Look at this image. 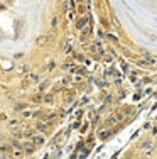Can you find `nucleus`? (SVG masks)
I'll return each instance as SVG.
<instances>
[{
    "mask_svg": "<svg viewBox=\"0 0 157 159\" xmlns=\"http://www.w3.org/2000/svg\"><path fill=\"white\" fill-rule=\"evenodd\" d=\"M123 120V113L122 112H115V113H112L110 117L107 119V127H113V125H117V124H120Z\"/></svg>",
    "mask_w": 157,
    "mask_h": 159,
    "instance_id": "obj_1",
    "label": "nucleus"
},
{
    "mask_svg": "<svg viewBox=\"0 0 157 159\" xmlns=\"http://www.w3.org/2000/svg\"><path fill=\"white\" fill-rule=\"evenodd\" d=\"M52 39H54V36L49 32V34H44V36H41L39 39H37V44H39V46H46V44L52 42Z\"/></svg>",
    "mask_w": 157,
    "mask_h": 159,
    "instance_id": "obj_2",
    "label": "nucleus"
},
{
    "mask_svg": "<svg viewBox=\"0 0 157 159\" xmlns=\"http://www.w3.org/2000/svg\"><path fill=\"white\" fill-rule=\"evenodd\" d=\"M91 53H95L96 56H103V54H105V51L101 48V42H100V41H96V42L91 46Z\"/></svg>",
    "mask_w": 157,
    "mask_h": 159,
    "instance_id": "obj_3",
    "label": "nucleus"
},
{
    "mask_svg": "<svg viewBox=\"0 0 157 159\" xmlns=\"http://www.w3.org/2000/svg\"><path fill=\"white\" fill-rule=\"evenodd\" d=\"M90 34H91V27H90V26H85V27L81 29V36H79V39L86 41L90 37Z\"/></svg>",
    "mask_w": 157,
    "mask_h": 159,
    "instance_id": "obj_4",
    "label": "nucleus"
},
{
    "mask_svg": "<svg viewBox=\"0 0 157 159\" xmlns=\"http://www.w3.org/2000/svg\"><path fill=\"white\" fill-rule=\"evenodd\" d=\"M29 137L32 139V144H34V146H42V144H44V137L39 135V134H36V135H29Z\"/></svg>",
    "mask_w": 157,
    "mask_h": 159,
    "instance_id": "obj_5",
    "label": "nucleus"
},
{
    "mask_svg": "<svg viewBox=\"0 0 157 159\" xmlns=\"http://www.w3.org/2000/svg\"><path fill=\"white\" fill-rule=\"evenodd\" d=\"M85 26H88V17H81V19L76 20V29H83Z\"/></svg>",
    "mask_w": 157,
    "mask_h": 159,
    "instance_id": "obj_6",
    "label": "nucleus"
},
{
    "mask_svg": "<svg viewBox=\"0 0 157 159\" xmlns=\"http://www.w3.org/2000/svg\"><path fill=\"white\" fill-rule=\"evenodd\" d=\"M37 81H39V76L34 75V73H29L27 78H25V83H37Z\"/></svg>",
    "mask_w": 157,
    "mask_h": 159,
    "instance_id": "obj_7",
    "label": "nucleus"
},
{
    "mask_svg": "<svg viewBox=\"0 0 157 159\" xmlns=\"http://www.w3.org/2000/svg\"><path fill=\"white\" fill-rule=\"evenodd\" d=\"M110 134H112V132H110L108 127H107V129H101L98 132V137H100V139H107V137H110Z\"/></svg>",
    "mask_w": 157,
    "mask_h": 159,
    "instance_id": "obj_8",
    "label": "nucleus"
},
{
    "mask_svg": "<svg viewBox=\"0 0 157 159\" xmlns=\"http://www.w3.org/2000/svg\"><path fill=\"white\" fill-rule=\"evenodd\" d=\"M34 149H36V146H34L32 142H27V144H24V151H25V152H34Z\"/></svg>",
    "mask_w": 157,
    "mask_h": 159,
    "instance_id": "obj_9",
    "label": "nucleus"
},
{
    "mask_svg": "<svg viewBox=\"0 0 157 159\" xmlns=\"http://www.w3.org/2000/svg\"><path fill=\"white\" fill-rule=\"evenodd\" d=\"M64 9L66 10H73L74 9V0H68V2L64 3Z\"/></svg>",
    "mask_w": 157,
    "mask_h": 159,
    "instance_id": "obj_10",
    "label": "nucleus"
},
{
    "mask_svg": "<svg viewBox=\"0 0 157 159\" xmlns=\"http://www.w3.org/2000/svg\"><path fill=\"white\" fill-rule=\"evenodd\" d=\"M145 59H147V63H150V64H156V58H154L152 54H149V53H145Z\"/></svg>",
    "mask_w": 157,
    "mask_h": 159,
    "instance_id": "obj_11",
    "label": "nucleus"
},
{
    "mask_svg": "<svg viewBox=\"0 0 157 159\" xmlns=\"http://www.w3.org/2000/svg\"><path fill=\"white\" fill-rule=\"evenodd\" d=\"M9 127L12 130H17L19 129V122H17V120H12V122H9Z\"/></svg>",
    "mask_w": 157,
    "mask_h": 159,
    "instance_id": "obj_12",
    "label": "nucleus"
},
{
    "mask_svg": "<svg viewBox=\"0 0 157 159\" xmlns=\"http://www.w3.org/2000/svg\"><path fill=\"white\" fill-rule=\"evenodd\" d=\"M66 19H69V20L74 19V10H66Z\"/></svg>",
    "mask_w": 157,
    "mask_h": 159,
    "instance_id": "obj_13",
    "label": "nucleus"
},
{
    "mask_svg": "<svg viewBox=\"0 0 157 159\" xmlns=\"http://www.w3.org/2000/svg\"><path fill=\"white\" fill-rule=\"evenodd\" d=\"M22 115H24L25 119H29V117H34V112H27V110H25V112H22Z\"/></svg>",
    "mask_w": 157,
    "mask_h": 159,
    "instance_id": "obj_14",
    "label": "nucleus"
},
{
    "mask_svg": "<svg viewBox=\"0 0 157 159\" xmlns=\"http://www.w3.org/2000/svg\"><path fill=\"white\" fill-rule=\"evenodd\" d=\"M37 129L42 130V132H46V130H48V127H46V125H42V124H37Z\"/></svg>",
    "mask_w": 157,
    "mask_h": 159,
    "instance_id": "obj_15",
    "label": "nucleus"
},
{
    "mask_svg": "<svg viewBox=\"0 0 157 159\" xmlns=\"http://www.w3.org/2000/svg\"><path fill=\"white\" fill-rule=\"evenodd\" d=\"M44 102L51 103V102H52V95H46V97H44Z\"/></svg>",
    "mask_w": 157,
    "mask_h": 159,
    "instance_id": "obj_16",
    "label": "nucleus"
},
{
    "mask_svg": "<svg viewBox=\"0 0 157 159\" xmlns=\"http://www.w3.org/2000/svg\"><path fill=\"white\" fill-rule=\"evenodd\" d=\"M147 149H152V144H149V142H145V144H144V151L147 152Z\"/></svg>",
    "mask_w": 157,
    "mask_h": 159,
    "instance_id": "obj_17",
    "label": "nucleus"
},
{
    "mask_svg": "<svg viewBox=\"0 0 157 159\" xmlns=\"http://www.w3.org/2000/svg\"><path fill=\"white\" fill-rule=\"evenodd\" d=\"M71 49H73V48H71V44H69V42H68V44L64 46V51H66V53H69V51H71Z\"/></svg>",
    "mask_w": 157,
    "mask_h": 159,
    "instance_id": "obj_18",
    "label": "nucleus"
},
{
    "mask_svg": "<svg viewBox=\"0 0 157 159\" xmlns=\"http://www.w3.org/2000/svg\"><path fill=\"white\" fill-rule=\"evenodd\" d=\"M108 39H112V41H115V42H117V36H113V34H108Z\"/></svg>",
    "mask_w": 157,
    "mask_h": 159,
    "instance_id": "obj_19",
    "label": "nucleus"
},
{
    "mask_svg": "<svg viewBox=\"0 0 157 159\" xmlns=\"http://www.w3.org/2000/svg\"><path fill=\"white\" fill-rule=\"evenodd\" d=\"M51 24H52V27H56V26H58V17H54V19H52V22H51Z\"/></svg>",
    "mask_w": 157,
    "mask_h": 159,
    "instance_id": "obj_20",
    "label": "nucleus"
},
{
    "mask_svg": "<svg viewBox=\"0 0 157 159\" xmlns=\"http://www.w3.org/2000/svg\"><path fill=\"white\" fill-rule=\"evenodd\" d=\"M27 70H29L27 66H20V68H19V71H27Z\"/></svg>",
    "mask_w": 157,
    "mask_h": 159,
    "instance_id": "obj_21",
    "label": "nucleus"
},
{
    "mask_svg": "<svg viewBox=\"0 0 157 159\" xmlns=\"http://www.w3.org/2000/svg\"><path fill=\"white\" fill-rule=\"evenodd\" d=\"M41 100H42V97H39V95H37V97H34V102H41Z\"/></svg>",
    "mask_w": 157,
    "mask_h": 159,
    "instance_id": "obj_22",
    "label": "nucleus"
},
{
    "mask_svg": "<svg viewBox=\"0 0 157 159\" xmlns=\"http://www.w3.org/2000/svg\"><path fill=\"white\" fill-rule=\"evenodd\" d=\"M0 151H2V152H9V151H10V147H2Z\"/></svg>",
    "mask_w": 157,
    "mask_h": 159,
    "instance_id": "obj_23",
    "label": "nucleus"
},
{
    "mask_svg": "<svg viewBox=\"0 0 157 159\" xmlns=\"http://www.w3.org/2000/svg\"><path fill=\"white\" fill-rule=\"evenodd\" d=\"M2 91H3V86H0V93H2Z\"/></svg>",
    "mask_w": 157,
    "mask_h": 159,
    "instance_id": "obj_24",
    "label": "nucleus"
},
{
    "mask_svg": "<svg viewBox=\"0 0 157 159\" xmlns=\"http://www.w3.org/2000/svg\"><path fill=\"white\" fill-rule=\"evenodd\" d=\"M0 159H7V158H5V156H0Z\"/></svg>",
    "mask_w": 157,
    "mask_h": 159,
    "instance_id": "obj_25",
    "label": "nucleus"
},
{
    "mask_svg": "<svg viewBox=\"0 0 157 159\" xmlns=\"http://www.w3.org/2000/svg\"><path fill=\"white\" fill-rule=\"evenodd\" d=\"M74 2H83V0H74Z\"/></svg>",
    "mask_w": 157,
    "mask_h": 159,
    "instance_id": "obj_26",
    "label": "nucleus"
}]
</instances>
